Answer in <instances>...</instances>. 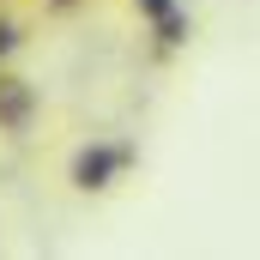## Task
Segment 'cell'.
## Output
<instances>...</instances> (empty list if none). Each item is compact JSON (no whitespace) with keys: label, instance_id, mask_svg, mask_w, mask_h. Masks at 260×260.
<instances>
[{"label":"cell","instance_id":"3","mask_svg":"<svg viewBox=\"0 0 260 260\" xmlns=\"http://www.w3.org/2000/svg\"><path fill=\"white\" fill-rule=\"evenodd\" d=\"M157 30H164V43H182V37H188V18H182V12L170 6V12L157 18Z\"/></svg>","mask_w":260,"mask_h":260},{"label":"cell","instance_id":"5","mask_svg":"<svg viewBox=\"0 0 260 260\" xmlns=\"http://www.w3.org/2000/svg\"><path fill=\"white\" fill-rule=\"evenodd\" d=\"M12 43H18V30H12V24H0V55H6Z\"/></svg>","mask_w":260,"mask_h":260},{"label":"cell","instance_id":"4","mask_svg":"<svg viewBox=\"0 0 260 260\" xmlns=\"http://www.w3.org/2000/svg\"><path fill=\"white\" fill-rule=\"evenodd\" d=\"M170 6H176V0H139V12H145V18H164Z\"/></svg>","mask_w":260,"mask_h":260},{"label":"cell","instance_id":"1","mask_svg":"<svg viewBox=\"0 0 260 260\" xmlns=\"http://www.w3.org/2000/svg\"><path fill=\"white\" fill-rule=\"evenodd\" d=\"M121 164H127L121 151H109V145H85V151H79V164H73V188L97 194V188H109V176H115Z\"/></svg>","mask_w":260,"mask_h":260},{"label":"cell","instance_id":"2","mask_svg":"<svg viewBox=\"0 0 260 260\" xmlns=\"http://www.w3.org/2000/svg\"><path fill=\"white\" fill-rule=\"evenodd\" d=\"M30 115H37V91H30L24 79H0V127H6V133H24Z\"/></svg>","mask_w":260,"mask_h":260}]
</instances>
